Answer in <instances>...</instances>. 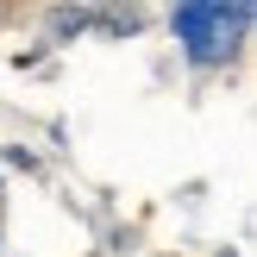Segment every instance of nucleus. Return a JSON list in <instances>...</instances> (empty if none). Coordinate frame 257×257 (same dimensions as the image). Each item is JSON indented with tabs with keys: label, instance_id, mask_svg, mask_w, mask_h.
I'll return each instance as SVG.
<instances>
[{
	"label": "nucleus",
	"instance_id": "1",
	"mask_svg": "<svg viewBox=\"0 0 257 257\" xmlns=\"http://www.w3.org/2000/svg\"><path fill=\"white\" fill-rule=\"evenodd\" d=\"M170 32L195 69H226L251 38V0H170Z\"/></svg>",
	"mask_w": 257,
	"mask_h": 257
},
{
	"label": "nucleus",
	"instance_id": "3",
	"mask_svg": "<svg viewBox=\"0 0 257 257\" xmlns=\"http://www.w3.org/2000/svg\"><path fill=\"white\" fill-rule=\"evenodd\" d=\"M213 257H238V251H232V245H226V251H213Z\"/></svg>",
	"mask_w": 257,
	"mask_h": 257
},
{
	"label": "nucleus",
	"instance_id": "2",
	"mask_svg": "<svg viewBox=\"0 0 257 257\" xmlns=\"http://www.w3.org/2000/svg\"><path fill=\"white\" fill-rule=\"evenodd\" d=\"M88 25H94L88 7H57V13H50V44H69V38H82Z\"/></svg>",
	"mask_w": 257,
	"mask_h": 257
}]
</instances>
